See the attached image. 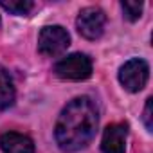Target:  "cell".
Masks as SVG:
<instances>
[{
  "instance_id": "cell-1",
  "label": "cell",
  "mask_w": 153,
  "mask_h": 153,
  "mask_svg": "<svg viewBox=\"0 0 153 153\" xmlns=\"http://www.w3.org/2000/svg\"><path fill=\"white\" fill-rule=\"evenodd\" d=\"M99 124V114L94 101L87 96L72 99L59 114L54 137L59 149L67 153L79 151L90 144Z\"/></svg>"
},
{
  "instance_id": "cell-2",
  "label": "cell",
  "mask_w": 153,
  "mask_h": 153,
  "mask_svg": "<svg viewBox=\"0 0 153 153\" xmlns=\"http://www.w3.org/2000/svg\"><path fill=\"white\" fill-rule=\"evenodd\" d=\"M54 72L58 78L68 81H83L92 76V61L87 54L76 52L67 58H61L54 65Z\"/></svg>"
},
{
  "instance_id": "cell-3",
  "label": "cell",
  "mask_w": 153,
  "mask_h": 153,
  "mask_svg": "<svg viewBox=\"0 0 153 153\" xmlns=\"http://www.w3.org/2000/svg\"><path fill=\"white\" fill-rule=\"evenodd\" d=\"M70 45V36L61 25H47L40 31L38 36V49L43 56L54 58L67 51Z\"/></svg>"
},
{
  "instance_id": "cell-4",
  "label": "cell",
  "mask_w": 153,
  "mask_h": 153,
  "mask_svg": "<svg viewBox=\"0 0 153 153\" xmlns=\"http://www.w3.org/2000/svg\"><path fill=\"white\" fill-rule=\"evenodd\" d=\"M149 78V67L144 59L133 58L128 59L119 68V81L128 92H139L146 87Z\"/></svg>"
},
{
  "instance_id": "cell-5",
  "label": "cell",
  "mask_w": 153,
  "mask_h": 153,
  "mask_svg": "<svg viewBox=\"0 0 153 153\" xmlns=\"http://www.w3.org/2000/svg\"><path fill=\"white\" fill-rule=\"evenodd\" d=\"M105 25H106V15L103 13V9L96 6L81 9L78 20H76V27H78L79 34L87 40L101 38V34L105 33Z\"/></svg>"
},
{
  "instance_id": "cell-6",
  "label": "cell",
  "mask_w": 153,
  "mask_h": 153,
  "mask_svg": "<svg viewBox=\"0 0 153 153\" xmlns=\"http://www.w3.org/2000/svg\"><path fill=\"white\" fill-rule=\"evenodd\" d=\"M126 137H128L126 124L115 123V124L106 126L103 133V140H101V151L103 153H124Z\"/></svg>"
},
{
  "instance_id": "cell-7",
  "label": "cell",
  "mask_w": 153,
  "mask_h": 153,
  "mask_svg": "<svg viewBox=\"0 0 153 153\" xmlns=\"http://www.w3.org/2000/svg\"><path fill=\"white\" fill-rule=\"evenodd\" d=\"M0 148L4 153H34L33 140L16 131H7L0 137Z\"/></svg>"
},
{
  "instance_id": "cell-8",
  "label": "cell",
  "mask_w": 153,
  "mask_h": 153,
  "mask_svg": "<svg viewBox=\"0 0 153 153\" xmlns=\"http://www.w3.org/2000/svg\"><path fill=\"white\" fill-rule=\"evenodd\" d=\"M15 97H16V90H15L13 78L9 76V72L0 68V110H7L9 106H13Z\"/></svg>"
},
{
  "instance_id": "cell-9",
  "label": "cell",
  "mask_w": 153,
  "mask_h": 153,
  "mask_svg": "<svg viewBox=\"0 0 153 153\" xmlns=\"http://www.w3.org/2000/svg\"><path fill=\"white\" fill-rule=\"evenodd\" d=\"M0 6H2L6 11L13 13V15H27L34 7V4L31 2V0H9V2L2 0Z\"/></svg>"
},
{
  "instance_id": "cell-10",
  "label": "cell",
  "mask_w": 153,
  "mask_h": 153,
  "mask_svg": "<svg viewBox=\"0 0 153 153\" xmlns=\"http://www.w3.org/2000/svg\"><path fill=\"white\" fill-rule=\"evenodd\" d=\"M121 7L124 11V16L130 22H135V20L140 18V13H142V4L140 2H123Z\"/></svg>"
},
{
  "instance_id": "cell-11",
  "label": "cell",
  "mask_w": 153,
  "mask_h": 153,
  "mask_svg": "<svg viewBox=\"0 0 153 153\" xmlns=\"http://www.w3.org/2000/svg\"><path fill=\"white\" fill-rule=\"evenodd\" d=\"M151 103H153V99L149 97L148 101H146V106H144V124H146V128H148V131H151L153 130V123H151Z\"/></svg>"
}]
</instances>
